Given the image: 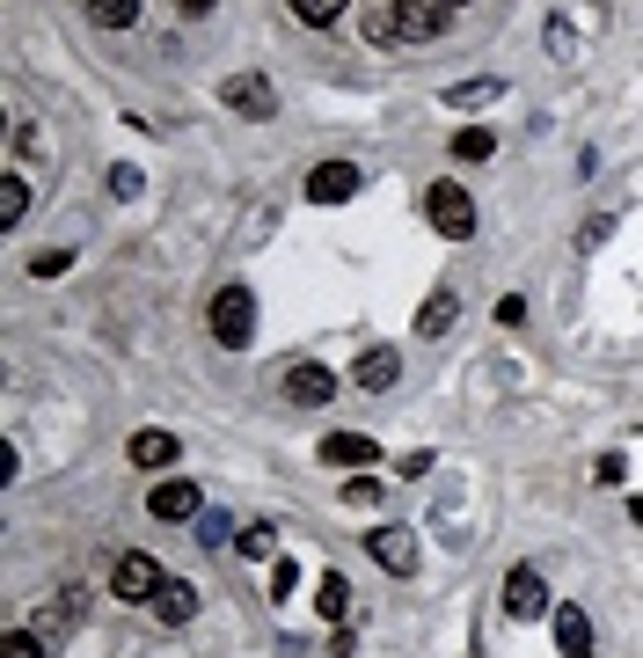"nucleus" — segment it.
<instances>
[{"mask_svg": "<svg viewBox=\"0 0 643 658\" xmlns=\"http://www.w3.org/2000/svg\"><path fill=\"white\" fill-rule=\"evenodd\" d=\"M373 37L381 44H432V37H446V0H388L373 16Z\"/></svg>", "mask_w": 643, "mask_h": 658, "instance_id": "nucleus-1", "label": "nucleus"}, {"mask_svg": "<svg viewBox=\"0 0 643 658\" xmlns=\"http://www.w3.org/2000/svg\"><path fill=\"white\" fill-rule=\"evenodd\" d=\"M205 329L220 351H249V337H257V300H249V286H220L205 308Z\"/></svg>", "mask_w": 643, "mask_h": 658, "instance_id": "nucleus-2", "label": "nucleus"}, {"mask_svg": "<svg viewBox=\"0 0 643 658\" xmlns=\"http://www.w3.org/2000/svg\"><path fill=\"white\" fill-rule=\"evenodd\" d=\"M424 212H432V227L446 242H475V198L461 191V183H432V191H424Z\"/></svg>", "mask_w": 643, "mask_h": 658, "instance_id": "nucleus-3", "label": "nucleus"}, {"mask_svg": "<svg viewBox=\"0 0 643 658\" xmlns=\"http://www.w3.org/2000/svg\"><path fill=\"white\" fill-rule=\"evenodd\" d=\"M359 191H365L359 161H314L308 169V206H351Z\"/></svg>", "mask_w": 643, "mask_h": 658, "instance_id": "nucleus-4", "label": "nucleus"}, {"mask_svg": "<svg viewBox=\"0 0 643 658\" xmlns=\"http://www.w3.org/2000/svg\"><path fill=\"white\" fill-rule=\"evenodd\" d=\"M504 615H512V622H541V615H549V578H541L534 564H512V571H504Z\"/></svg>", "mask_w": 643, "mask_h": 658, "instance_id": "nucleus-5", "label": "nucleus"}, {"mask_svg": "<svg viewBox=\"0 0 643 658\" xmlns=\"http://www.w3.org/2000/svg\"><path fill=\"white\" fill-rule=\"evenodd\" d=\"M161 586H169V578H161V564L147 549H124L118 564H110V592H118V600H154Z\"/></svg>", "mask_w": 643, "mask_h": 658, "instance_id": "nucleus-6", "label": "nucleus"}, {"mask_svg": "<svg viewBox=\"0 0 643 658\" xmlns=\"http://www.w3.org/2000/svg\"><path fill=\"white\" fill-rule=\"evenodd\" d=\"M365 556H373L388 578H410L418 571V535H410V527H373V535H365Z\"/></svg>", "mask_w": 643, "mask_h": 658, "instance_id": "nucleus-7", "label": "nucleus"}, {"mask_svg": "<svg viewBox=\"0 0 643 658\" xmlns=\"http://www.w3.org/2000/svg\"><path fill=\"white\" fill-rule=\"evenodd\" d=\"M279 388L300 402V410H322V402L336 396V373H330V366H314V359H293V366L279 373Z\"/></svg>", "mask_w": 643, "mask_h": 658, "instance_id": "nucleus-8", "label": "nucleus"}, {"mask_svg": "<svg viewBox=\"0 0 643 658\" xmlns=\"http://www.w3.org/2000/svg\"><path fill=\"white\" fill-rule=\"evenodd\" d=\"M220 103L234 110V118H279V96H271L263 73H234V81L220 88Z\"/></svg>", "mask_w": 643, "mask_h": 658, "instance_id": "nucleus-9", "label": "nucleus"}, {"mask_svg": "<svg viewBox=\"0 0 643 658\" xmlns=\"http://www.w3.org/2000/svg\"><path fill=\"white\" fill-rule=\"evenodd\" d=\"M395 381H402V351H395V345L359 351V366H351V388H365V396H388Z\"/></svg>", "mask_w": 643, "mask_h": 658, "instance_id": "nucleus-10", "label": "nucleus"}, {"mask_svg": "<svg viewBox=\"0 0 643 658\" xmlns=\"http://www.w3.org/2000/svg\"><path fill=\"white\" fill-rule=\"evenodd\" d=\"M147 512H154L161 527H183V520H198V512H205V498H198V483H154Z\"/></svg>", "mask_w": 643, "mask_h": 658, "instance_id": "nucleus-11", "label": "nucleus"}, {"mask_svg": "<svg viewBox=\"0 0 643 658\" xmlns=\"http://www.w3.org/2000/svg\"><path fill=\"white\" fill-rule=\"evenodd\" d=\"M314 453H322L330 468H373V461H381V439H365V432H330Z\"/></svg>", "mask_w": 643, "mask_h": 658, "instance_id": "nucleus-12", "label": "nucleus"}, {"mask_svg": "<svg viewBox=\"0 0 643 658\" xmlns=\"http://www.w3.org/2000/svg\"><path fill=\"white\" fill-rule=\"evenodd\" d=\"M549 622H556V651L563 658H592V615L585 607H556Z\"/></svg>", "mask_w": 643, "mask_h": 658, "instance_id": "nucleus-13", "label": "nucleus"}, {"mask_svg": "<svg viewBox=\"0 0 643 658\" xmlns=\"http://www.w3.org/2000/svg\"><path fill=\"white\" fill-rule=\"evenodd\" d=\"M124 453H132V468H169V461H175L183 447H175V432H161V425H140Z\"/></svg>", "mask_w": 643, "mask_h": 658, "instance_id": "nucleus-14", "label": "nucleus"}, {"mask_svg": "<svg viewBox=\"0 0 643 658\" xmlns=\"http://www.w3.org/2000/svg\"><path fill=\"white\" fill-rule=\"evenodd\" d=\"M154 615H161V629H183L198 615V586L191 578H169V586L154 592Z\"/></svg>", "mask_w": 643, "mask_h": 658, "instance_id": "nucleus-15", "label": "nucleus"}, {"mask_svg": "<svg viewBox=\"0 0 643 658\" xmlns=\"http://www.w3.org/2000/svg\"><path fill=\"white\" fill-rule=\"evenodd\" d=\"M498 96H504L498 73H475V81H453V88H446V103H453V110H483V103H498Z\"/></svg>", "mask_w": 643, "mask_h": 658, "instance_id": "nucleus-16", "label": "nucleus"}, {"mask_svg": "<svg viewBox=\"0 0 643 658\" xmlns=\"http://www.w3.org/2000/svg\"><path fill=\"white\" fill-rule=\"evenodd\" d=\"M22 220H30V183H22V176H0V235L22 227Z\"/></svg>", "mask_w": 643, "mask_h": 658, "instance_id": "nucleus-17", "label": "nucleus"}, {"mask_svg": "<svg viewBox=\"0 0 643 658\" xmlns=\"http://www.w3.org/2000/svg\"><path fill=\"white\" fill-rule=\"evenodd\" d=\"M453 315H461V300H453V293H432V300L418 308V337H446Z\"/></svg>", "mask_w": 643, "mask_h": 658, "instance_id": "nucleus-18", "label": "nucleus"}, {"mask_svg": "<svg viewBox=\"0 0 643 658\" xmlns=\"http://www.w3.org/2000/svg\"><path fill=\"white\" fill-rule=\"evenodd\" d=\"M314 615H322V622H344V615H351V586H344L336 571L314 586Z\"/></svg>", "mask_w": 643, "mask_h": 658, "instance_id": "nucleus-19", "label": "nucleus"}, {"mask_svg": "<svg viewBox=\"0 0 643 658\" xmlns=\"http://www.w3.org/2000/svg\"><path fill=\"white\" fill-rule=\"evenodd\" d=\"M88 22H96V30H132V22H140V0H88Z\"/></svg>", "mask_w": 643, "mask_h": 658, "instance_id": "nucleus-20", "label": "nucleus"}, {"mask_svg": "<svg viewBox=\"0 0 643 658\" xmlns=\"http://www.w3.org/2000/svg\"><path fill=\"white\" fill-rule=\"evenodd\" d=\"M453 161H490L498 154V132H483V124H469V132H453V147H446Z\"/></svg>", "mask_w": 643, "mask_h": 658, "instance_id": "nucleus-21", "label": "nucleus"}, {"mask_svg": "<svg viewBox=\"0 0 643 658\" xmlns=\"http://www.w3.org/2000/svg\"><path fill=\"white\" fill-rule=\"evenodd\" d=\"M285 8H293V16H300V22H314V30H330V22H336V16H344L351 0H285Z\"/></svg>", "mask_w": 643, "mask_h": 658, "instance_id": "nucleus-22", "label": "nucleus"}, {"mask_svg": "<svg viewBox=\"0 0 643 658\" xmlns=\"http://www.w3.org/2000/svg\"><path fill=\"white\" fill-rule=\"evenodd\" d=\"M67 271H73L67 249H37V257H30V278H67Z\"/></svg>", "mask_w": 643, "mask_h": 658, "instance_id": "nucleus-23", "label": "nucleus"}, {"mask_svg": "<svg viewBox=\"0 0 643 658\" xmlns=\"http://www.w3.org/2000/svg\"><path fill=\"white\" fill-rule=\"evenodd\" d=\"M293 586H300V564L279 556V564H271V600H293Z\"/></svg>", "mask_w": 643, "mask_h": 658, "instance_id": "nucleus-24", "label": "nucleus"}, {"mask_svg": "<svg viewBox=\"0 0 643 658\" xmlns=\"http://www.w3.org/2000/svg\"><path fill=\"white\" fill-rule=\"evenodd\" d=\"M8 658H52L37 629H8Z\"/></svg>", "mask_w": 643, "mask_h": 658, "instance_id": "nucleus-25", "label": "nucleus"}, {"mask_svg": "<svg viewBox=\"0 0 643 658\" xmlns=\"http://www.w3.org/2000/svg\"><path fill=\"white\" fill-rule=\"evenodd\" d=\"M344 505H381V483H373V476H351V483H344Z\"/></svg>", "mask_w": 643, "mask_h": 658, "instance_id": "nucleus-26", "label": "nucleus"}, {"mask_svg": "<svg viewBox=\"0 0 643 658\" xmlns=\"http://www.w3.org/2000/svg\"><path fill=\"white\" fill-rule=\"evenodd\" d=\"M110 191H118V198H140V169H132V161H118V169H110Z\"/></svg>", "mask_w": 643, "mask_h": 658, "instance_id": "nucleus-27", "label": "nucleus"}, {"mask_svg": "<svg viewBox=\"0 0 643 658\" xmlns=\"http://www.w3.org/2000/svg\"><path fill=\"white\" fill-rule=\"evenodd\" d=\"M549 52H556V59H571V52H577V37H571V22H563V16L549 22Z\"/></svg>", "mask_w": 643, "mask_h": 658, "instance_id": "nucleus-28", "label": "nucleus"}, {"mask_svg": "<svg viewBox=\"0 0 643 658\" xmlns=\"http://www.w3.org/2000/svg\"><path fill=\"white\" fill-rule=\"evenodd\" d=\"M242 556H271V527H263V520L242 527Z\"/></svg>", "mask_w": 643, "mask_h": 658, "instance_id": "nucleus-29", "label": "nucleus"}, {"mask_svg": "<svg viewBox=\"0 0 643 658\" xmlns=\"http://www.w3.org/2000/svg\"><path fill=\"white\" fill-rule=\"evenodd\" d=\"M592 476H600V483H622L629 461H622V453H600V461H592Z\"/></svg>", "mask_w": 643, "mask_h": 658, "instance_id": "nucleus-30", "label": "nucleus"}, {"mask_svg": "<svg viewBox=\"0 0 643 658\" xmlns=\"http://www.w3.org/2000/svg\"><path fill=\"white\" fill-rule=\"evenodd\" d=\"M220 0H175V16H212Z\"/></svg>", "mask_w": 643, "mask_h": 658, "instance_id": "nucleus-31", "label": "nucleus"}, {"mask_svg": "<svg viewBox=\"0 0 643 658\" xmlns=\"http://www.w3.org/2000/svg\"><path fill=\"white\" fill-rule=\"evenodd\" d=\"M629 520H636V527H643V498H629Z\"/></svg>", "mask_w": 643, "mask_h": 658, "instance_id": "nucleus-32", "label": "nucleus"}, {"mask_svg": "<svg viewBox=\"0 0 643 658\" xmlns=\"http://www.w3.org/2000/svg\"><path fill=\"white\" fill-rule=\"evenodd\" d=\"M446 8H461V0H446Z\"/></svg>", "mask_w": 643, "mask_h": 658, "instance_id": "nucleus-33", "label": "nucleus"}]
</instances>
